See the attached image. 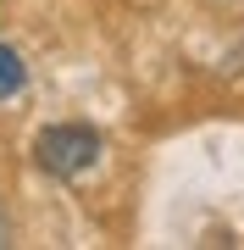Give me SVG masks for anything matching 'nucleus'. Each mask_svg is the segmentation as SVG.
Wrapping results in <instances>:
<instances>
[{
	"label": "nucleus",
	"mask_w": 244,
	"mask_h": 250,
	"mask_svg": "<svg viewBox=\"0 0 244 250\" xmlns=\"http://www.w3.org/2000/svg\"><path fill=\"white\" fill-rule=\"evenodd\" d=\"M28 89V62L17 45H0V100H17Z\"/></svg>",
	"instance_id": "nucleus-2"
},
{
	"label": "nucleus",
	"mask_w": 244,
	"mask_h": 250,
	"mask_svg": "<svg viewBox=\"0 0 244 250\" xmlns=\"http://www.w3.org/2000/svg\"><path fill=\"white\" fill-rule=\"evenodd\" d=\"M34 156L50 178H83V172L100 161V134L83 123H56L34 139Z\"/></svg>",
	"instance_id": "nucleus-1"
},
{
	"label": "nucleus",
	"mask_w": 244,
	"mask_h": 250,
	"mask_svg": "<svg viewBox=\"0 0 244 250\" xmlns=\"http://www.w3.org/2000/svg\"><path fill=\"white\" fill-rule=\"evenodd\" d=\"M0 245H11V223H6V211H0Z\"/></svg>",
	"instance_id": "nucleus-3"
}]
</instances>
